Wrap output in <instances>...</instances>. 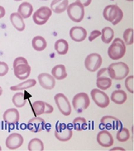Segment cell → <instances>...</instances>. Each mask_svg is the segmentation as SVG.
I'll use <instances>...</instances> for the list:
<instances>
[{"instance_id":"1","label":"cell","mask_w":134,"mask_h":151,"mask_svg":"<svg viewBox=\"0 0 134 151\" xmlns=\"http://www.w3.org/2000/svg\"><path fill=\"white\" fill-rule=\"evenodd\" d=\"M107 69H108V76L111 79L117 81L125 79L129 73V68L124 62H117V63L111 64Z\"/></svg>"},{"instance_id":"2","label":"cell","mask_w":134,"mask_h":151,"mask_svg":"<svg viewBox=\"0 0 134 151\" xmlns=\"http://www.w3.org/2000/svg\"><path fill=\"white\" fill-rule=\"evenodd\" d=\"M125 52L126 46L125 42L120 38L114 39L113 42L109 46L108 50V55L109 58L117 60L123 58L124 55H125Z\"/></svg>"},{"instance_id":"3","label":"cell","mask_w":134,"mask_h":151,"mask_svg":"<svg viewBox=\"0 0 134 151\" xmlns=\"http://www.w3.org/2000/svg\"><path fill=\"white\" fill-rule=\"evenodd\" d=\"M123 15L122 10L117 5H108L104 9L103 12L104 18L113 25H117L122 20Z\"/></svg>"},{"instance_id":"4","label":"cell","mask_w":134,"mask_h":151,"mask_svg":"<svg viewBox=\"0 0 134 151\" xmlns=\"http://www.w3.org/2000/svg\"><path fill=\"white\" fill-rule=\"evenodd\" d=\"M67 15L71 20L75 23H80L85 17V7L78 2L71 3L67 8Z\"/></svg>"},{"instance_id":"5","label":"cell","mask_w":134,"mask_h":151,"mask_svg":"<svg viewBox=\"0 0 134 151\" xmlns=\"http://www.w3.org/2000/svg\"><path fill=\"white\" fill-rule=\"evenodd\" d=\"M90 105V99L87 93H80L72 99V105L76 113H80L85 111Z\"/></svg>"},{"instance_id":"6","label":"cell","mask_w":134,"mask_h":151,"mask_svg":"<svg viewBox=\"0 0 134 151\" xmlns=\"http://www.w3.org/2000/svg\"><path fill=\"white\" fill-rule=\"evenodd\" d=\"M55 137L59 142H67L72 137V129L65 123L58 122L55 125Z\"/></svg>"},{"instance_id":"7","label":"cell","mask_w":134,"mask_h":151,"mask_svg":"<svg viewBox=\"0 0 134 151\" xmlns=\"http://www.w3.org/2000/svg\"><path fill=\"white\" fill-rule=\"evenodd\" d=\"M54 100L59 112L64 116H69L72 113V106L67 96L63 93H57L54 96Z\"/></svg>"},{"instance_id":"8","label":"cell","mask_w":134,"mask_h":151,"mask_svg":"<svg viewBox=\"0 0 134 151\" xmlns=\"http://www.w3.org/2000/svg\"><path fill=\"white\" fill-rule=\"evenodd\" d=\"M52 15V9L48 6H41L33 14V21L37 25H44Z\"/></svg>"},{"instance_id":"9","label":"cell","mask_w":134,"mask_h":151,"mask_svg":"<svg viewBox=\"0 0 134 151\" xmlns=\"http://www.w3.org/2000/svg\"><path fill=\"white\" fill-rule=\"evenodd\" d=\"M91 96L95 104L100 108L105 109L109 105L110 100L108 96L104 91L100 90L99 88H94L91 91Z\"/></svg>"},{"instance_id":"10","label":"cell","mask_w":134,"mask_h":151,"mask_svg":"<svg viewBox=\"0 0 134 151\" xmlns=\"http://www.w3.org/2000/svg\"><path fill=\"white\" fill-rule=\"evenodd\" d=\"M102 64V57L98 53H91L87 55L85 60L86 69L89 72H96Z\"/></svg>"},{"instance_id":"11","label":"cell","mask_w":134,"mask_h":151,"mask_svg":"<svg viewBox=\"0 0 134 151\" xmlns=\"http://www.w3.org/2000/svg\"><path fill=\"white\" fill-rule=\"evenodd\" d=\"M23 144H24V137L21 134L17 133H14L9 135L6 140V147L11 150L20 148Z\"/></svg>"},{"instance_id":"12","label":"cell","mask_w":134,"mask_h":151,"mask_svg":"<svg viewBox=\"0 0 134 151\" xmlns=\"http://www.w3.org/2000/svg\"><path fill=\"white\" fill-rule=\"evenodd\" d=\"M120 126V122L113 116H105L100 120V127L106 129V130L117 129Z\"/></svg>"},{"instance_id":"13","label":"cell","mask_w":134,"mask_h":151,"mask_svg":"<svg viewBox=\"0 0 134 151\" xmlns=\"http://www.w3.org/2000/svg\"><path fill=\"white\" fill-rule=\"evenodd\" d=\"M96 140L98 144L105 148H109L114 143L113 137L108 130H102L99 132L96 137Z\"/></svg>"},{"instance_id":"14","label":"cell","mask_w":134,"mask_h":151,"mask_svg":"<svg viewBox=\"0 0 134 151\" xmlns=\"http://www.w3.org/2000/svg\"><path fill=\"white\" fill-rule=\"evenodd\" d=\"M38 81L41 87L47 90H52L55 86V79L48 73H40Z\"/></svg>"},{"instance_id":"15","label":"cell","mask_w":134,"mask_h":151,"mask_svg":"<svg viewBox=\"0 0 134 151\" xmlns=\"http://www.w3.org/2000/svg\"><path fill=\"white\" fill-rule=\"evenodd\" d=\"M14 68V74L19 80H26L31 74V67L28 64H19Z\"/></svg>"},{"instance_id":"16","label":"cell","mask_w":134,"mask_h":151,"mask_svg":"<svg viewBox=\"0 0 134 151\" xmlns=\"http://www.w3.org/2000/svg\"><path fill=\"white\" fill-rule=\"evenodd\" d=\"M69 35L72 40L76 42H82L87 38V31L82 27H73L69 32Z\"/></svg>"},{"instance_id":"17","label":"cell","mask_w":134,"mask_h":151,"mask_svg":"<svg viewBox=\"0 0 134 151\" xmlns=\"http://www.w3.org/2000/svg\"><path fill=\"white\" fill-rule=\"evenodd\" d=\"M45 126V121L39 116H35L29 120L27 123V129L32 133H39Z\"/></svg>"},{"instance_id":"18","label":"cell","mask_w":134,"mask_h":151,"mask_svg":"<svg viewBox=\"0 0 134 151\" xmlns=\"http://www.w3.org/2000/svg\"><path fill=\"white\" fill-rule=\"evenodd\" d=\"M3 120L6 124L15 125L19 121V113L16 109H9L3 113Z\"/></svg>"},{"instance_id":"19","label":"cell","mask_w":134,"mask_h":151,"mask_svg":"<svg viewBox=\"0 0 134 151\" xmlns=\"http://www.w3.org/2000/svg\"><path fill=\"white\" fill-rule=\"evenodd\" d=\"M24 19V18L18 12L11 13L10 15V20H11L12 26L19 32H23L25 29V23Z\"/></svg>"},{"instance_id":"20","label":"cell","mask_w":134,"mask_h":151,"mask_svg":"<svg viewBox=\"0 0 134 151\" xmlns=\"http://www.w3.org/2000/svg\"><path fill=\"white\" fill-rule=\"evenodd\" d=\"M68 0H53L51 3V9L55 14H61L67 10Z\"/></svg>"},{"instance_id":"21","label":"cell","mask_w":134,"mask_h":151,"mask_svg":"<svg viewBox=\"0 0 134 151\" xmlns=\"http://www.w3.org/2000/svg\"><path fill=\"white\" fill-rule=\"evenodd\" d=\"M18 13L24 18L27 19L29 18L33 13V6L30 3L24 2L22 3L18 8Z\"/></svg>"},{"instance_id":"22","label":"cell","mask_w":134,"mask_h":151,"mask_svg":"<svg viewBox=\"0 0 134 151\" xmlns=\"http://www.w3.org/2000/svg\"><path fill=\"white\" fill-rule=\"evenodd\" d=\"M52 76L56 80H64L67 76L66 68L63 64L55 65L52 70Z\"/></svg>"},{"instance_id":"23","label":"cell","mask_w":134,"mask_h":151,"mask_svg":"<svg viewBox=\"0 0 134 151\" xmlns=\"http://www.w3.org/2000/svg\"><path fill=\"white\" fill-rule=\"evenodd\" d=\"M111 100L117 105H122L127 100V94L124 90H115L111 95Z\"/></svg>"},{"instance_id":"24","label":"cell","mask_w":134,"mask_h":151,"mask_svg":"<svg viewBox=\"0 0 134 151\" xmlns=\"http://www.w3.org/2000/svg\"><path fill=\"white\" fill-rule=\"evenodd\" d=\"M32 47L37 52H42L47 47V41L43 36H35L32 40Z\"/></svg>"},{"instance_id":"25","label":"cell","mask_w":134,"mask_h":151,"mask_svg":"<svg viewBox=\"0 0 134 151\" xmlns=\"http://www.w3.org/2000/svg\"><path fill=\"white\" fill-rule=\"evenodd\" d=\"M55 49L59 55H66L69 49V45L67 40L64 39H59L55 42Z\"/></svg>"},{"instance_id":"26","label":"cell","mask_w":134,"mask_h":151,"mask_svg":"<svg viewBox=\"0 0 134 151\" xmlns=\"http://www.w3.org/2000/svg\"><path fill=\"white\" fill-rule=\"evenodd\" d=\"M35 84H36V81H35V79H30V80H27L25 81L22 82L20 84H18L16 85L11 86V90H26L27 88L34 87Z\"/></svg>"},{"instance_id":"27","label":"cell","mask_w":134,"mask_h":151,"mask_svg":"<svg viewBox=\"0 0 134 151\" xmlns=\"http://www.w3.org/2000/svg\"><path fill=\"white\" fill-rule=\"evenodd\" d=\"M96 86L100 90H107L112 86V79L108 76H100L96 80Z\"/></svg>"},{"instance_id":"28","label":"cell","mask_w":134,"mask_h":151,"mask_svg":"<svg viewBox=\"0 0 134 151\" xmlns=\"http://www.w3.org/2000/svg\"><path fill=\"white\" fill-rule=\"evenodd\" d=\"M114 37V31L110 27H104L101 31V40L105 44H110Z\"/></svg>"},{"instance_id":"29","label":"cell","mask_w":134,"mask_h":151,"mask_svg":"<svg viewBox=\"0 0 134 151\" xmlns=\"http://www.w3.org/2000/svg\"><path fill=\"white\" fill-rule=\"evenodd\" d=\"M28 150L29 151H44V145L43 142L39 138H33L28 143Z\"/></svg>"},{"instance_id":"30","label":"cell","mask_w":134,"mask_h":151,"mask_svg":"<svg viewBox=\"0 0 134 151\" xmlns=\"http://www.w3.org/2000/svg\"><path fill=\"white\" fill-rule=\"evenodd\" d=\"M32 109L35 116H40L45 111V102L42 101H35L32 105Z\"/></svg>"},{"instance_id":"31","label":"cell","mask_w":134,"mask_h":151,"mask_svg":"<svg viewBox=\"0 0 134 151\" xmlns=\"http://www.w3.org/2000/svg\"><path fill=\"white\" fill-rule=\"evenodd\" d=\"M12 102L15 107L22 108L26 105V97L23 93H17L12 97Z\"/></svg>"},{"instance_id":"32","label":"cell","mask_w":134,"mask_h":151,"mask_svg":"<svg viewBox=\"0 0 134 151\" xmlns=\"http://www.w3.org/2000/svg\"><path fill=\"white\" fill-rule=\"evenodd\" d=\"M73 128L76 131H83L87 129V121L84 117H76L72 122Z\"/></svg>"},{"instance_id":"33","label":"cell","mask_w":134,"mask_h":151,"mask_svg":"<svg viewBox=\"0 0 134 151\" xmlns=\"http://www.w3.org/2000/svg\"><path fill=\"white\" fill-rule=\"evenodd\" d=\"M123 39L125 45H132L134 42V31L133 28L126 29L123 34Z\"/></svg>"},{"instance_id":"34","label":"cell","mask_w":134,"mask_h":151,"mask_svg":"<svg viewBox=\"0 0 134 151\" xmlns=\"http://www.w3.org/2000/svg\"><path fill=\"white\" fill-rule=\"evenodd\" d=\"M129 137H130L129 131L126 128H121L117 134V139L120 142H127L129 139Z\"/></svg>"},{"instance_id":"35","label":"cell","mask_w":134,"mask_h":151,"mask_svg":"<svg viewBox=\"0 0 134 151\" xmlns=\"http://www.w3.org/2000/svg\"><path fill=\"white\" fill-rule=\"evenodd\" d=\"M133 80H134V76H128L125 80V88L126 89L133 94L134 93V87H133Z\"/></svg>"},{"instance_id":"36","label":"cell","mask_w":134,"mask_h":151,"mask_svg":"<svg viewBox=\"0 0 134 151\" xmlns=\"http://www.w3.org/2000/svg\"><path fill=\"white\" fill-rule=\"evenodd\" d=\"M9 71V67L6 63L0 61V77L7 74Z\"/></svg>"},{"instance_id":"37","label":"cell","mask_w":134,"mask_h":151,"mask_svg":"<svg viewBox=\"0 0 134 151\" xmlns=\"http://www.w3.org/2000/svg\"><path fill=\"white\" fill-rule=\"evenodd\" d=\"M101 35V32H100L98 30H94L92 32H91L90 35L88 36V40L92 42V41H93L94 40H96V38L99 37Z\"/></svg>"},{"instance_id":"38","label":"cell","mask_w":134,"mask_h":151,"mask_svg":"<svg viewBox=\"0 0 134 151\" xmlns=\"http://www.w3.org/2000/svg\"><path fill=\"white\" fill-rule=\"evenodd\" d=\"M19 64H28V62L27 60L24 57H22V56H19V57H17L14 60V63H13V67H15L16 65Z\"/></svg>"},{"instance_id":"39","label":"cell","mask_w":134,"mask_h":151,"mask_svg":"<svg viewBox=\"0 0 134 151\" xmlns=\"http://www.w3.org/2000/svg\"><path fill=\"white\" fill-rule=\"evenodd\" d=\"M54 110V109L52 105L48 104V103H46L45 102V111H44V113H52Z\"/></svg>"},{"instance_id":"40","label":"cell","mask_w":134,"mask_h":151,"mask_svg":"<svg viewBox=\"0 0 134 151\" xmlns=\"http://www.w3.org/2000/svg\"><path fill=\"white\" fill-rule=\"evenodd\" d=\"M76 2H78L81 4L82 6L85 7V6H89L92 3V0H76Z\"/></svg>"},{"instance_id":"41","label":"cell","mask_w":134,"mask_h":151,"mask_svg":"<svg viewBox=\"0 0 134 151\" xmlns=\"http://www.w3.org/2000/svg\"><path fill=\"white\" fill-rule=\"evenodd\" d=\"M106 73H108V69H107V68H102V69H100L99 72H98V73H97V77L102 76Z\"/></svg>"},{"instance_id":"42","label":"cell","mask_w":134,"mask_h":151,"mask_svg":"<svg viewBox=\"0 0 134 151\" xmlns=\"http://www.w3.org/2000/svg\"><path fill=\"white\" fill-rule=\"evenodd\" d=\"M6 15V10L3 6H0V19H2Z\"/></svg>"},{"instance_id":"43","label":"cell","mask_w":134,"mask_h":151,"mask_svg":"<svg viewBox=\"0 0 134 151\" xmlns=\"http://www.w3.org/2000/svg\"><path fill=\"white\" fill-rule=\"evenodd\" d=\"M111 150H125V149L120 148V147H116V148L111 149Z\"/></svg>"},{"instance_id":"44","label":"cell","mask_w":134,"mask_h":151,"mask_svg":"<svg viewBox=\"0 0 134 151\" xmlns=\"http://www.w3.org/2000/svg\"><path fill=\"white\" fill-rule=\"evenodd\" d=\"M3 94V88H2V87H0V96Z\"/></svg>"},{"instance_id":"45","label":"cell","mask_w":134,"mask_h":151,"mask_svg":"<svg viewBox=\"0 0 134 151\" xmlns=\"http://www.w3.org/2000/svg\"><path fill=\"white\" fill-rule=\"evenodd\" d=\"M2 150V148H1V146H0V151Z\"/></svg>"},{"instance_id":"46","label":"cell","mask_w":134,"mask_h":151,"mask_svg":"<svg viewBox=\"0 0 134 151\" xmlns=\"http://www.w3.org/2000/svg\"><path fill=\"white\" fill-rule=\"evenodd\" d=\"M15 1H22V0H15Z\"/></svg>"},{"instance_id":"47","label":"cell","mask_w":134,"mask_h":151,"mask_svg":"<svg viewBox=\"0 0 134 151\" xmlns=\"http://www.w3.org/2000/svg\"><path fill=\"white\" fill-rule=\"evenodd\" d=\"M127 1H133V0H127Z\"/></svg>"},{"instance_id":"48","label":"cell","mask_w":134,"mask_h":151,"mask_svg":"<svg viewBox=\"0 0 134 151\" xmlns=\"http://www.w3.org/2000/svg\"><path fill=\"white\" fill-rule=\"evenodd\" d=\"M43 1H47V0H43Z\"/></svg>"}]
</instances>
